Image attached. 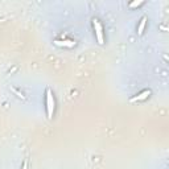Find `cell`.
Masks as SVG:
<instances>
[{
	"label": "cell",
	"mask_w": 169,
	"mask_h": 169,
	"mask_svg": "<svg viewBox=\"0 0 169 169\" xmlns=\"http://www.w3.org/2000/svg\"><path fill=\"white\" fill-rule=\"evenodd\" d=\"M140 4H143V1H134V3L129 4V7H131V8H134V7H139Z\"/></svg>",
	"instance_id": "obj_7"
},
{
	"label": "cell",
	"mask_w": 169,
	"mask_h": 169,
	"mask_svg": "<svg viewBox=\"0 0 169 169\" xmlns=\"http://www.w3.org/2000/svg\"><path fill=\"white\" fill-rule=\"evenodd\" d=\"M12 91H13V93H15L16 95H17V97H20V98H22V99H25V97H24V95H22V93H20V91H17V90H16V89H13V87H12Z\"/></svg>",
	"instance_id": "obj_6"
},
{
	"label": "cell",
	"mask_w": 169,
	"mask_h": 169,
	"mask_svg": "<svg viewBox=\"0 0 169 169\" xmlns=\"http://www.w3.org/2000/svg\"><path fill=\"white\" fill-rule=\"evenodd\" d=\"M145 24H147V17H143V19L140 20V22H139V27H138V35H141L143 33V31H144L145 28Z\"/></svg>",
	"instance_id": "obj_5"
},
{
	"label": "cell",
	"mask_w": 169,
	"mask_h": 169,
	"mask_svg": "<svg viewBox=\"0 0 169 169\" xmlns=\"http://www.w3.org/2000/svg\"><path fill=\"white\" fill-rule=\"evenodd\" d=\"M54 44L58 45V46H67V48H73L75 45L74 41L72 40H63V41H60V40H56L54 41Z\"/></svg>",
	"instance_id": "obj_4"
},
{
	"label": "cell",
	"mask_w": 169,
	"mask_h": 169,
	"mask_svg": "<svg viewBox=\"0 0 169 169\" xmlns=\"http://www.w3.org/2000/svg\"><path fill=\"white\" fill-rule=\"evenodd\" d=\"M93 25H94V29H95V35H97V40L100 45L104 42L103 40V29H102V25H100L99 20L98 19H94L93 20Z\"/></svg>",
	"instance_id": "obj_2"
},
{
	"label": "cell",
	"mask_w": 169,
	"mask_h": 169,
	"mask_svg": "<svg viewBox=\"0 0 169 169\" xmlns=\"http://www.w3.org/2000/svg\"><path fill=\"white\" fill-rule=\"evenodd\" d=\"M46 110H48V118L52 119L54 112V98L50 90H46Z\"/></svg>",
	"instance_id": "obj_1"
},
{
	"label": "cell",
	"mask_w": 169,
	"mask_h": 169,
	"mask_svg": "<svg viewBox=\"0 0 169 169\" xmlns=\"http://www.w3.org/2000/svg\"><path fill=\"white\" fill-rule=\"evenodd\" d=\"M149 95H151V91L149 90H144V91H141L139 95H136V97H132L131 102H140V100H145Z\"/></svg>",
	"instance_id": "obj_3"
}]
</instances>
